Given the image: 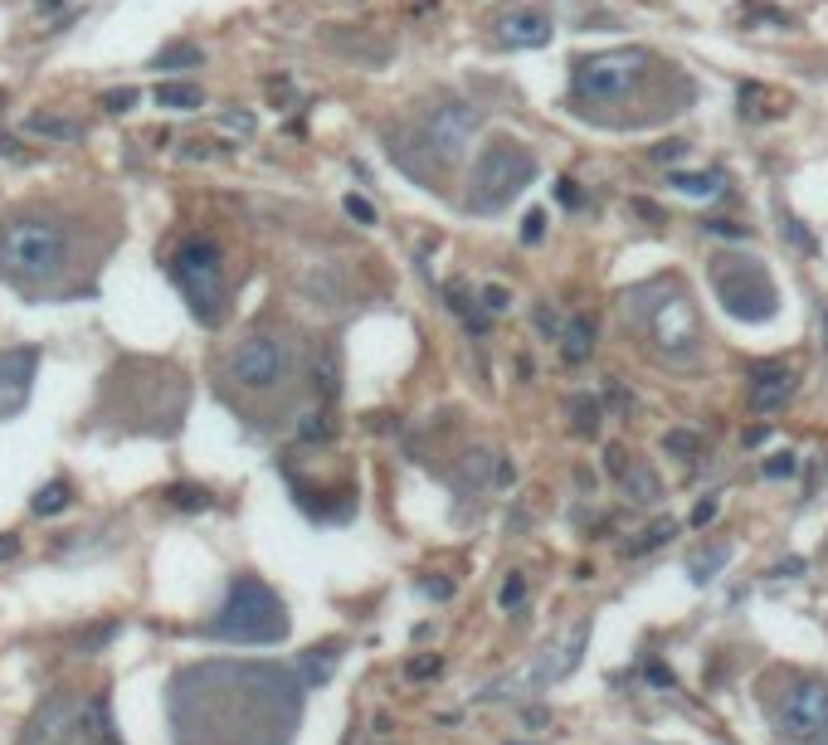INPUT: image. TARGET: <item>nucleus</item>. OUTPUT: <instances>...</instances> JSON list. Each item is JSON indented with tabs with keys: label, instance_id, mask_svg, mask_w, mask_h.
I'll return each instance as SVG.
<instances>
[{
	"label": "nucleus",
	"instance_id": "obj_1",
	"mask_svg": "<svg viewBox=\"0 0 828 745\" xmlns=\"http://www.w3.org/2000/svg\"><path fill=\"white\" fill-rule=\"evenodd\" d=\"M619 307H624V322H634V327L648 336V346H653L658 361H668V366H692V361L702 356L697 312H692V302H687V293H682L678 283H663V278L639 283V288L624 293Z\"/></svg>",
	"mask_w": 828,
	"mask_h": 745
},
{
	"label": "nucleus",
	"instance_id": "obj_2",
	"mask_svg": "<svg viewBox=\"0 0 828 745\" xmlns=\"http://www.w3.org/2000/svg\"><path fill=\"white\" fill-rule=\"evenodd\" d=\"M205 634L220 638V643L268 648V643H283V638H288V609H283V599L273 595L264 580L239 575V580L229 585L220 614L205 624Z\"/></svg>",
	"mask_w": 828,
	"mask_h": 745
},
{
	"label": "nucleus",
	"instance_id": "obj_3",
	"mask_svg": "<svg viewBox=\"0 0 828 745\" xmlns=\"http://www.w3.org/2000/svg\"><path fill=\"white\" fill-rule=\"evenodd\" d=\"M658 74V59L648 49H604V54H590V59H575L570 69V93L575 103L590 108H619L629 98H639L643 88Z\"/></svg>",
	"mask_w": 828,
	"mask_h": 745
},
{
	"label": "nucleus",
	"instance_id": "obj_4",
	"mask_svg": "<svg viewBox=\"0 0 828 745\" xmlns=\"http://www.w3.org/2000/svg\"><path fill=\"white\" fill-rule=\"evenodd\" d=\"M536 181V156L522 142H507L497 137L478 151L473 161V176H468V210L473 215H497L507 210L522 190Z\"/></svg>",
	"mask_w": 828,
	"mask_h": 745
},
{
	"label": "nucleus",
	"instance_id": "obj_5",
	"mask_svg": "<svg viewBox=\"0 0 828 745\" xmlns=\"http://www.w3.org/2000/svg\"><path fill=\"white\" fill-rule=\"evenodd\" d=\"M0 263L10 278L25 283H49L69 263V234L49 220H15L0 234Z\"/></svg>",
	"mask_w": 828,
	"mask_h": 745
},
{
	"label": "nucleus",
	"instance_id": "obj_6",
	"mask_svg": "<svg viewBox=\"0 0 828 745\" xmlns=\"http://www.w3.org/2000/svg\"><path fill=\"white\" fill-rule=\"evenodd\" d=\"M171 278L205 327H215L225 317V254L215 239H186L171 259Z\"/></svg>",
	"mask_w": 828,
	"mask_h": 745
},
{
	"label": "nucleus",
	"instance_id": "obj_7",
	"mask_svg": "<svg viewBox=\"0 0 828 745\" xmlns=\"http://www.w3.org/2000/svg\"><path fill=\"white\" fill-rule=\"evenodd\" d=\"M712 293L716 302L741 317V322H770L780 293H775V278L765 273L760 259H736V254H716L712 259Z\"/></svg>",
	"mask_w": 828,
	"mask_h": 745
},
{
	"label": "nucleus",
	"instance_id": "obj_8",
	"mask_svg": "<svg viewBox=\"0 0 828 745\" xmlns=\"http://www.w3.org/2000/svg\"><path fill=\"white\" fill-rule=\"evenodd\" d=\"M225 375L244 390H278L288 375H293V341L273 332H254L244 336L225 361Z\"/></svg>",
	"mask_w": 828,
	"mask_h": 745
},
{
	"label": "nucleus",
	"instance_id": "obj_9",
	"mask_svg": "<svg viewBox=\"0 0 828 745\" xmlns=\"http://www.w3.org/2000/svg\"><path fill=\"white\" fill-rule=\"evenodd\" d=\"M775 726L790 745H828V682L824 677H804L785 692V702L775 711Z\"/></svg>",
	"mask_w": 828,
	"mask_h": 745
},
{
	"label": "nucleus",
	"instance_id": "obj_10",
	"mask_svg": "<svg viewBox=\"0 0 828 745\" xmlns=\"http://www.w3.org/2000/svg\"><path fill=\"white\" fill-rule=\"evenodd\" d=\"M473 132H478V108H468V103H434V108L419 117V142L429 147V156H439L444 166L463 161Z\"/></svg>",
	"mask_w": 828,
	"mask_h": 745
},
{
	"label": "nucleus",
	"instance_id": "obj_11",
	"mask_svg": "<svg viewBox=\"0 0 828 745\" xmlns=\"http://www.w3.org/2000/svg\"><path fill=\"white\" fill-rule=\"evenodd\" d=\"M39 371V351L35 346H15V351H0V419L25 410L30 400V385Z\"/></svg>",
	"mask_w": 828,
	"mask_h": 745
},
{
	"label": "nucleus",
	"instance_id": "obj_12",
	"mask_svg": "<svg viewBox=\"0 0 828 745\" xmlns=\"http://www.w3.org/2000/svg\"><path fill=\"white\" fill-rule=\"evenodd\" d=\"M74 721H78L74 697H69V692H49L35 707V716H30L20 745H64V736H74Z\"/></svg>",
	"mask_w": 828,
	"mask_h": 745
},
{
	"label": "nucleus",
	"instance_id": "obj_13",
	"mask_svg": "<svg viewBox=\"0 0 828 745\" xmlns=\"http://www.w3.org/2000/svg\"><path fill=\"white\" fill-rule=\"evenodd\" d=\"M497 39L512 49H541V44H551V15L536 5H522V10L497 20Z\"/></svg>",
	"mask_w": 828,
	"mask_h": 745
},
{
	"label": "nucleus",
	"instance_id": "obj_14",
	"mask_svg": "<svg viewBox=\"0 0 828 745\" xmlns=\"http://www.w3.org/2000/svg\"><path fill=\"white\" fill-rule=\"evenodd\" d=\"M794 371H785V366H770V371H760L751 380V390H746V405H751L755 414H775V410H785L794 400Z\"/></svg>",
	"mask_w": 828,
	"mask_h": 745
},
{
	"label": "nucleus",
	"instance_id": "obj_15",
	"mask_svg": "<svg viewBox=\"0 0 828 745\" xmlns=\"http://www.w3.org/2000/svg\"><path fill=\"white\" fill-rule=\"evenodd\" d=\"M74 736H83V741H93V745H122V736H117V721H113V707H108L103 697L78 702Z\"/></svg>",
	"mask_w": 828,
	"mask_h": 745
},
{
	"label": "nucleus",
	"instance_id": "obj_16",
	"mask_svg": "<svg viewBox=\"0 0 828 745\" xmlns=\"http://www.w3.org/2000/svg\"><path fill=\"white\" fill-rule=\"evenodd\" d=\"M585 643H590V624H580V629L570 634V643H565V648H556V658L546 653V658L531 668V682H561V677H570V672L580 668V653H585Z\"/></svg>",
	"mask_w": 828,
	"mask_h": 745
},
{
	"label": "nucleus",
	"instance_id": "obj_17",
	"mask_svg": "<svg viewBox=\"0 0 828 745\" xmlns=\"http://www.w3.org/2000/svg\"><path fill=\"white\" fill-rule=\"evenodd\" d=\"M619 492H624L629 502L648 507V502H658V497H663V483H658V473H653L648 463H629V468L619 473Z\"/></svg>",
	"mask_w": 828,
	"mask_h": 745
},
{
	"label": "nucleus",
	"instance_id": "obj_18",
	"mask_svg": "<svg viewBox=\"0 0 828 745\" xmlns=\"http://www.w3.org/2000/svg\"><path fill=\"white\" fill-rule=\"evenodd\" d=\"M590 356H595V327L585 317H570L561 336V361L565 366H585Z\"/></svg>",
	"mask_w": 828,
	"mask_h": 745
},
{
	"label": "nucleus",
	"instance_id": "obj_19",
	"mask_svg": "<svg viewBox=\"0 0 828 745\" xmlns=\"http://www.w3.org/2000/svg\"><path fill=\"white\" fill-rule=\"evenodd\" d=\"M668 186L692 200H716L726 190V176L721 171H668Z\"/></svg>",
	"mask_w": 828,
	"mask_h": 745
},
{
	"label": "nucleus",
	"instance_id": "obj_20",
	"mask_svg": "<svg viewBox=\"0 0 828 745\" xmlns=\"http://www.w3.org/2000/svg\"><path fill=\"white\" fill-rule=\"evenodd\" d=\"M565 414H570V434L595 439V434H600V424H604V400H600V395H570Z\"/></svg>",
	"mask_w": 828,
	"mask_h": 745
},
{
	"label": "nucleus",
	"instance_id": "obj_21",
	"mask_svg": "<svg viewBox=\"0 0 828 745\" xmlns=\"http://www.w3.org/2000/svg\"><path fill=\"white\" fill-rule=\"evenodd\" d=\"M25 132L30 137H49V142H83V127L74 117H59V112H30Z\"/></svg>",
	"mask_w": 828,
	"mask_h": 745
},
{
	"label": "nucleus",
	"instance_id": "obj_22",
	"mask_svg": "<svg viewBox=\"0 0 828 745\" xmlns=\"http://www.w3.org/2000/svg\"><path fill=\"white\" fill-rule=\"evenodd\" d=\"M678 536V522L673 517H663V522H653V526H643L634 541H624V556L629 560H639V556H648V551H658V546H668Z\"/></svg>",
	"mask_w": 828,
	"mask_h": 745
},
{
	"label": "nucleus",
	"instance_id": "obj_23",
	"mask_svg": "<svg viewBox=\"0 0 828 745\" xmlns=\"http://www.w3.org/2000/svg\"><path fill=\"white\" fill-rule=\"evenodd\" d=\"M156 103L166 112H195V108H205V93H200L195 83H176V78H171V83L156 88Z\"/></svg>",
	"mask_w": 828,
	"mask_h": 745
},
{
	"label": "nucleus",
	"instance_id": "obj_24",
	"mask_svg": "<svg viewBox=\"0 0 828 745\" xmlns=\"http://www.w3.org/2000/svg\"><path fill=\"white\" fill-rule=\"evenodd\" d=\"M69 502H74V492H69V483H64V478H54V483H44V487H39V492H35L30 512H35V517H59V512H64Z\"/></svg>",
	"mask_w": 828,
	"mask_h": 745
},
{
	"label": "nucleus",
	"instance_id": "obj_25",
	"mask_svg": "<svg viewBox=\"0 0 828 745\" xmlns=\"http://www.w3.org/2000/svg\"><path fill=\"white\" fill-rule=\"evenodd\" d=\"M337 439V419L327 410H312L298 419V444H332Z\"/></svg>",
	"mask_w": 828,
	"mask_h": 745
},
{
	"label": "nucleus",
	"instance_id": "obj_26",
	"mask_svg": "<svg viewBox=\"0 0 828 745\" xmlns=\"http://www.w3.org/2000/svg\"><path fill=\"white\" fill-rule=\"evenodd\" d=\"M337 643H322V648H307V653H302V677H307V682H327V677H332V672H337Z\"/></svg>",
	"mask_w": 828,
	"mask_h": 745
},
{
	"label": "nucleus",
	"instance_id": "obj_27",
	"mask_svg": "<svg viewBox=\"0 0 828 745\" xmlns=\"http://www.w3.org/2000/svg\"><path fill=\"white\" fill-rule=\"evenodd\" d=\"M205 64V54L195 49V44H166L156 59H151V69H166V74H176V69H200Z\"/></svg>",
	"mask_w": 828,
	"mask_h": 745
},
{
	"label": "nucleus",
	"instance_id": "obj_28",
	"mask_svg": "<svg viewBox=\"0 0 828 745\" xmlns=\"http://www.w3.org/2000/svg\"><path fill=\"white\" fill-rule=\"evenodd\" d=\"M312 390H317L322 400H337V390H341L337 351H322V356H317V366H312Z\"/></svg>",
	"mask_w": 828,
	"mask_h": 745
},
{
	"label": "nucleus",
	"instance_id": "obj_29",
	"mask_svg": "<svg viewBox=\"0 0 828 745\" xmlns=\"http://www.w3.org/2000/svg\"><path fill=\"white\" fill-rule=\"evenodd\" d=\"M166 502H171V507H181V512H210V507H215L210 487H195V483L166 487Z\"/></svg>",
	"mask_w": 828,
	"mask_h": 745
},
{
	"label": "nucleus",
	"instance_id": "obj_30",
	"mask_svg": "<svg viewBox=\"0 0 828 745\" xmlns=\"http://www.w3.org/2000/svg\"><path fill=\"white\" fill-rule=\"evenodd\" d=\"M726 560H731V546H712V551H702V556L687 560V575H692L697 585H707V580H712V575L721 570V565H726Z\"/></svg>",
	"mask_w": 828,
	"mask_h": 745
},
{
	"label": "nucleus",
	"instance_id": "obj_31",
	"mask_svg": "<svg viewBox=\"0 0 828 745\" xmlns=\"http://www.w3.org/2000/svg\"><path fill=\"white\" fill-rule=\"evenodd\" d=\"M497 604H502V609H522V604H527V575H522V570H512V575L502 580Z\"/></svg>",
	"mask_w": 828,
	"mask_h": 745
},
{
	"label": "nucleus",
	"instance_id": "obj_32",
	"mask_svg": "<svg viewBox=\"0 0 828 745\" xmlns=\"http://www.w3.org/2000/svg\"><path fill=\"white\" fill-rule=\"evenodd\" d=\"M799 468H804V463H799V453H790V448H785V453H770V458L760 463L765 478H794Z\"/></svg>",
	"mask_w": 828,
	"mask_h": 745
},
{
	"label": "nucleus",
	"instance_id": "obj_33",
	"mask_svg": "<svg viewBox=\"0 0 828 745\" xmlns=\"http://www.w3.org/2000/svg\"><path fill=\"white\" fill-rule=\"evenodd\" d=\"M439 672H444V658H439V653H419V658L405 663V677H410V682H429V677H439Z\"/></svg>",
	"mask_w": 828,
	"mask_h": 745
},
{
	"label": "nucleus",
	"instance_id": "obj_34",
	"mask_svg": "<svg viewBox=\"0 0 828 745\" xmlns=\"http://www.w3.org/2000/svg\"><path fill=\"white\" fill-rule=\"evenodd\" d=\"M531 322H536V332L546 336V341H561V336H565V317L556 312V307H536V312H531Z\"/></svg>",
	"mask_w": 828,
	"mask_h": 745
},
{
	"label": "nucleus",
	"instance_id": "obj_35",
	"mask_svg": "<svg viewBox=\"0 0 828 745\" xmlns=\"http://www.w3.org/2000/svg\"><path fill=\"white\" fill-rule=\"evenodd\" d=\"M663 448H668V453H673V458H697V434H692V429H668V434H663Z\"/></svg>",
	"mask_w": 828,
	"mask_h": 745
},
{
	"label": "nucleus",
	"instance_id": "obj_36",
	"mask_svg": "<svg viewBox=\"0 0 828 745\" xmlns=\"http://www.w3.org/2000/svg\"><path fill=\"white\" fill-rule=\"evenodd\" d=\"M137 103H142V88H108L103 93V108L108 112H132Z\"/></svg>",
	"mask_w": 828,
	"mask_h": 745
},
{
	"label": "nucleus",
	"instance_id": "obj_37",
	"mask_svg": "<svg viewBox=\"0 0 828 745\" xmlns=\"http://www.w3.org/2000/svg\"><path fill=\"white\" fill-rule=\"evenodd\" d=\"M113 634H117V624H93V629H83V634L74 638V648L78 653H93V648H103Z\"/></svg>",
	"mask_w": 828,
	"mask_h": 745
},
{
	"label": "nucleus",
	"instance_id": "obj_38",
	"mask_svg": "<svg viewBox=\"0 0 828 745\" xmlns=\"http://www.w3.org/2000/svg\"><path fill=\"white\" fill-rule=\"evenodd\" d=\"M478 298H483V312H492V317H497V312H507V307H512V293H507V288H502V283H488V288H483V293H478Z\"/></svg>",
	"mask_w": 828,
	"mask_h": 745
},
{
	"label": "nucleus",
	"instance_id": "obj_39",
	"mask_svg": "<svg viewBox=\"0 0 828 745\" xmlns=\"http://www.w3.org/2000/svg\"><path fill=\"white\" fill-rule=\"evenodd\" d=\"M341 205H346V215H351L356 224H376V205H371L366 195H346Z\"/></svg>",
	"mask_w": 828,
	"mask_h": 745
},
{
	"label": "nucleus",
	"instance_id": "obj_40",
	"mask_svg": "<svg viewBox=\"0 0 828 745\" xmlns=\"http://www.w3.org/2000/svg\"><path fill=\"white\" fill-rule=\"evenodd\" d=\"M702 229L707 234H716V239H751V229L736 220H702Z\"/></svg>",
	"mask_w": 828,
	"mask_h": 745
},
{
	"label": "nucleus",
	"instance_id": "obj_41",
	"mask_svg": "<svg viewBox=\"0 0 828 745\" xmlns=\"http://www.w3.org/2000/svg\"><path fill=\"white\" fill-rule=\"evenodd\" d=\"M716 512H721V497H702V502L692 507V526H697V531H707V526L716 522Z\"/></svg>",
	"mask_w": 828,
	"mask_h": 745
},
{
	"label": "nucleus",
	"instance_id": "obj_42",
	"mask_svg": "<svg viewBox=\"0 0 828 745\" xmlns=\"http://www.w3.org/2000/svg\"><path fill=\"white\" fill-rule=\"evenodd\" d=\"M444 298H449V307H453V312H458V317L478 312V307H473V298H468V288H463V283H449V288H444Z\"/></svg>",
	"mask_w": 828,
	"mask_h": 745
},
{
	"label": "nucleus",
	"instance_id": "obj_43",
	"mask_svg": "<svg viewBox=\"0 0 828 745\" xmlns=\"http://www.w3.org/2000/svg\"><path fill=\"white\" fill-rule=\"evenodd\" d=\"M682 156H687V142H678V137L663 142V147H653V161H663V166H673V161H682Z\"/></svg>",
	"mask_w": 828,
	"mask_h": 745
},
{
	"label": "nucleus",
	"instance_id": "obj_44",
	"mask_svg": "<svg viewBox=\"0 0 828 745\" xmlns=\"http://www.w3.org/2000/svg\"><path fill=\"white\" fill-rule=\"evenodd\" d=\"M541 234H546V210H531L527 220H522V239H527V244H536Z\"/></svg>",
	"mask_w": 828,
	"mask_h": 745
},
{
	"label": "nucleus",
	"instance_id": "obj_45",
	"mask_svg": "<svg viewBox=\"0 0 828 745\" xmlns=\"http://www.w3.org/2000/svg\"><path fill=\"white\" fill-rule=\"evenodd\" d=\"M785 234H790V239L799 244V249H804V254H814V239H809V229H804L799 220H785Z\"/></svg>",
	"mask_w": 828,
	"mask_h": 745
},
{
	"label": "nucleus",
	"instance_id": "obj_46",
	"mask_svg": "<svg viewBox=\"0 0 828 745\" xmlns=\"http://www.w3.org/2000/svg\"><path fill=\"white\" fill-rule=\"evenodd\" d=\"M604 405H609V410H619V414L634 410V400H629V395H624L619 385H609V390H604Z\"/></svg>",
	"mask_w": 828,
	"mask_h": 745
},
{
	"label": "nucleus",
	"instance_id": "obj_47",
	"mask_svg": "<svg viewBox=\"0 0 828 745\" xmlns=\"http://www.w3.org/2000/svg\"><path fill=\"white\" fill-rule=\"evenodd\" d=\"M419 590H424L429 599H453V585L449 580H439V575H434V580H419Z\"/></svg>",
	"mask_w": 828,
	"mask_h": 745
},
{
	"label": "nucleus",
	"instance_id": "obj_48",
	"mask_svg": "<svg viewBox=\"0 0 828 745\" xmlns=\"http://www.w3.org/2000/svg\"><path fill=\"white\" fill-rule=\"evenodd\" d=\"M517 483V468L507 463V458H497V473H492V487H512Z\"/></svg>",
	"mask_w": 828,
	"mask_h": 745
},
{
	"label": "nucleus",
	"instance_id": "obj_49",
	"mask_svg": "<svg viewBox=\"0 0 828 745\" xmlns=\"http://www.w3.org/2000/svg\"><path fill=\"white\" fill-rule=\"evenodd\" d=\"M648 682L653 687H673L678 677H673V668H663V663H648Z\"/></svg>",
	"mask_w": 828,
	"mask_h": 745
},
{
	"label": "nucleus",
	"instance_id": "obj_50",
	"mask_svg": "<svg viewBox=\"0 0 828 745\" xmlns=\"http://www.w3.org/2000/svg\"><path fill=\"white\" fill-rule=\"evenodd\" d=\"M775 575H780V580H799V575H804V560H799V556L780 560V565H775Z\"/></svg>",
	"mask_w": 828,
	"mask_h": 745
},
{
	"label": "nucleus",
	"instance_id": "obj_51",
	"mask_svg": "<svg viewBox=\"0 0 828 745\" xmlns=\"http://www.w3.org/2000/svg\"><path fill=\"white\" fill-rule=\"evenodd\" d=\"M225 127H234V132H254V112H225Z\"/></svg>",
	"mask_w": 828,
	"mask_h": 745
},
{
	"label": "nucleus",
	"instance_id": "obj_52",
	"mask_svg": "<svg viewBox=\"0 0 828 745\" xmlns=\"http://www.w3.org/2000/svg\"><path fill=\"white\" fill-rule=\"evenodd\" d=\"M629 210H634V215H643V220H663V215H658V210H653V205H648V200H629Z\"/></svg>",
	"mask_w": 828,
	"mask_h": 745
},
{
	"label": "nucleus",
	"instance_id": "obj_53",
	"mask_svg": "<svg viewBox=\"0 0 828 745\" xmlns=\"http://www.w3.org/2000/svg\"><path fill=\"white\" fill-rule=\"evenodd\" d=\"M522 721H527V726H551V711H536V707H527V711H522Z\"/></svg>",
	"mask_w": 828,
	"mask_h": 745
},
{
	"label": "nucleus",
	"instance_id": "obj_54",
	"mask_svg": "<svg viewBox=\"0 0 828 745\" xmlns=\"http://www.w3.org/2000/svg\"><path fill=\"white\" fill-rule=\"evenodd\" d=\"M556 195H561V205H570V210L580 205V195H575V181H561V190H556Z\"/></svg>",
	"mask_w": 828,
	"mask_h": 745
},
{
	"label": "nucleus",
	"instance_id": "obj_55",
	"mask_svg": "<svg viewBox=\"0 0 828 745\" xmlns=\"http://www.w3.org/2000/svg\"><path fill=\"white\" fill-rule=\"evenodd\" d=\"M20 556V541L15 536H0V560H15Z\"/></svg>",
	"mask_w": 828,
	"mask_h": 745
},
{
	"label": "nucleus",
	"instance_id": "obj_56",
	"mask_svg": "<svg viewBox=\"0 0 828 745\" xmlns=\"http://www.w3.org/2000/svg\"><path fill=\"white\" fill-rule=\"evenodd\" d=\"M604 458H609V473H624V468H629V463H624V448H609Z\"/></svg>",
	"mask_w": 828,
	"mask_h": 745
},
{
	"label": "nucleus",
	"instance_id": "obj_57",
	"mask_svg": "<svg viewBox=\"0 0 828 745\" xmlns=\"http://www.w3.org/2000/svg\"><path fill=\"white\" fill-rule=\"evenodd\" d=\"M765 434H770V429H765V424H755V429H746V448L765 444Z\"/></svg>",
	"mask_w": 828,
	"mask_h": 745
},
{
	"label": "nucleus",
	"instance_id": "obj_58",
	"mask_svg": "<svg viewBox=\"0 0 828 745\" xmlns=\"http://www.w3.org/2000/svg\"><path fill=\"white\" fill-rule=\"evenodd\" d=\"M0 156H20V147H15V137H0Z\"/></svg>",
	"mask_w": 828,
	"mask_h": 745
},
{
	"label": "nucleus",
	"instance_id": "obj_59",
	"mask_svg": "<svg viewBox=\"0 0 828 745\" xmlns=\"http://www.w3.org/2000/svg\"><path fill=\"white\" fill-rule=\"evenodd\" d=\"M64 745H93V741H83V736H69V741H64Z\"/></svg>",
	"mask_w": 828,
	"mask_h": 745
},
{
	"label": "nucleus",
	"instance_id": "obj_60",
	"mask_svg": "<svg viewBox=\"0 0 828 745\" xmlns=\"http://www.w3.org/2000/svg\"><path fill=\"white\" fill-rule=\"evenodd\" d=\"M824 556H828V546H824Z\"/></svg>",
	"mask_w": 828,
	"mask_h": 745
}]
</instances>
